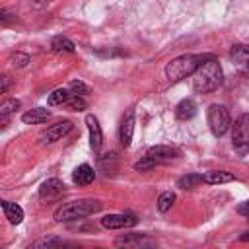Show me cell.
<instances>
[{
  "mask_svg": "<svg viewBox=\"0 0 249 249\" xmlns=\"http://www.w3.org/2000/svg\"><path fill=\"white\" fill-rule=\"evenodd\" d=\"M132 132H134V111L128 109L126 115L123 117V123H121V130H119V140L124 148L130 146L132 142Z\"/></svg>",
  "mask_w": 249,
  "mask_h": 249,
  "instance_id": "9c48e42d",
  "label": "cell"
},
{
  "mask_svg": "<svg viewBox=\"0 0 249 249\" xmlns=\"http://www.w3.org/2000/svg\"><path fill=\"white\" fill-rule=\"evenodd\" d=\"M202 177H204V183H210V185H222V183L235 181V177L228 171H208Z\"/></svg>",
  "mask_w": 249,
  "mask_h": 249,
  "instance_id": "2e32d148",
  "label": "cell"
},
{
  "mask_svg": "<svg viewBox=\"0 0 249 249\" xmlns=\"http://www.w3.org/2000/svg\"><path fill=\"white\" fill-rule=\"evenodd\" d=\"M93 179H95V171H93L88 163L78 165V167L74 169V173H72V181H74L76 185H89Z\"/></svg>",
  "mask_w": 249,
  "mask_h": 249,
  "instance_id": "7c38bea8",
  "label": "cell"
},
{
  "mask_svg": "<svg viewBox=\"0 0 249 249\" xmlns=\"http://www.w3.org/2000/svg\"><path fill=\"white\" fill-rule=\"evenodd\" d=\"M173 202H175V193L165 191V193H161L160 198H158V210H160V212H167V210L173 206Z\"/></svg>",
  "mask_w": 249,
  "mask_h": 249,
  "instance_id": "ffe728a7",
  "label": "cell"
},
{
  "mask_svg": "<svg viewBox=\"0 0 249 249\" xmlns=\"http://www.w3.org/2000/svg\"><path fill=\"white\" fill-rule=\"evenodd\" d=\"M62 193H64V183L58 181V179H47L41 185V189H39V196L41 198H47V200L49 198H56Z\"/></svg>",
  "mask_w": 249,
  "mask_h": 249,
  "instance_id": "8fae6325",
  "label": "cell"
},
{
  "mask_svg": "<svg viewBox=\"0 0 249 249\" xmlns=\"http://www.w3.org/2000/svg\"><path fill=\"white\" fill-rule=\"evenodd\" d=\"M206 119H208V126H210V130H212L214 136L226 134L228 128H230V124H231V123H230V113H228V109H226L224 105H218V103H214V105L208 107Z\"/></svg>",
  "mask_w": 249,
  "mask_h": 249,
  "instance_id": "5b68a950",
  "label": "cell"
},
{
  "mask_svg": "<svg viewBox=\"0 0 249 249\" xmlns=\"http://www.w3.org/2000/svg\"><path fill=\"white\" fill-rule=\"evenodd\" d=\"M64 105H66V107H68L70 111H84V109L88 107L86 99H84L82 95H74V93H72V95L68 97V101H66Z\"/></svg>",
  "mask_w": 249,
  "mask_h": 249,
  "instance_id": "44dd1931",
  "label": "cell"
},
{
  "mask_svg": "<svg viewBox=\"0 0 249 249\" xmlns=\"http://www.w3.org/2000/svg\"><path fill=\"white\" fill-rule=\"evenodd\" d=\"M224 82V72L222 66L218 64V60H214L212 56L206 58L193 74V88L198 93H210L214 89H218Z\"/></svg>",
  "mask_w": 249,
  "mask_h": 249,
  "instance_id": "6da1fadb",
  "label": "cell"
},
{
  "mask_svg": "<svg viewBox=\"0 0 249 249\" xmlns=\"http://www.w3.org/2000/svg\"><path fill=\"white\" fill-rule=\"evenodd\" d=\"M68 89H70V93H74V95H86V93H89V88L84 84V82H80V80H72L70 84H68Z\"/></svg>",
  "mask_w": 249,
  "mask_h": 249,
  "instance_id": "603a6c76",
  "label": "cell"
},
{
  "mask_svg": "<svg viewBox=\"0 0 249 249\" xmlns=\"http://www.w3.org/2000/svg\"><path fill=\"white\" fill-rule=\"evenodd\" d=\"M51 47H53V51H56V53H74V51H76L74 43H72L68 37H62V35H56V37L53 39Z\"/></svg>",
  "mask_w": 249,
  "mask_h": 249,
  "instance_id": "ac0fdd59",
  "label": "cell"
},
{
  "mask_svg": "<svg viewBox=\"0 0 249 249\" xmlns=\"http://www.w3.org/2000/svg\"><path fill=\"white\" fill-rule=\"evenodd\" d=\"M239 239H241V241H249V231H245V233H243Z\"/></svg>",
  "mask_w": 249,
  "mask_h": 249,
  "instance_id": "f1b7e54d",
  "label": "cell"
},
{
  "mask_svg": "<svg viewBox=\"0 0 249 249\" xmlns=\"http://www.w3.org/2000/svg\"><path fill=\"white\" fill-rule=\"evenodd\" d=\"M72 126H74V124H72L70 121H60V123L49 126V128L41 134V140H43L45 144H53V142L60 140L62 136H66V134L72 130Z\"/></svg>",
  "mask_w": 249,
  "mask_h": 249,
  "instance_id": "ba28073f",
  "label": "cell"
},
{
  "mask_svg": "<svg viewBox=\"0 0 249 249\" xmlns=\"http://www.w3.org/2000/svg\"><path fill=\"white\" fill-rule=\"evenodd\" d=\"M6 89H8V78H6V76H2V88H0V91L4 93Z\"/></svg>",
  "mask_w": 249,
  "mask_h": 249,
  "instance_id": "83f0119b",
  "label": "cell"
},
{
  "mask_svg": "<svg viewBox=\"0 0 249 249\" xmlns=\"http://www.w3.org/2000/svg\"><path fill=\"white\" fill-rule=\"evenodd\" d=\"M210 56H202V54H181L177 58H173L167 66H165V76L169 82H179L187 76H193L195 70Z\"/></svg>",
  "mask_w": 249,
  "mask_h": 249,
  "instance_id": "3957f363",
  "label": "cell"
},
{
  "mask_svg": "<svg viewBox=\"0 0 249 249\" xmlns=\"http://www.w3.org/2000/svg\"><path fill=\"white\" fill-rule=\"evenodd\" d=\"M2 210H4V216L8 218L10 224H19L23 220V210L19 204L16 202H10V200H2Z\"/></svg>",
  "mask_w": 249,
  "mask_h": 249,
  "instance_id": "4fadbf2b",
  "label": "cell"
},
{
  "mask_svg": "<svg viewBox=\"0 0 249 249\" xmlns=\"http://www.w3.org/2000/svg\"><path fill=\"white\" fill-rule=\"evenodd\" d=\"M200 183H204L202 173H187V175H183V177L177 181V187H179V189H195V187H198Z\"/></svg>",
  "mask_w": 249,
  "mask_h": 249,
  "instance_id": "e0dca14e",
  "label": "cell"
},
{
  "mask_svg": "<svg viewBox=\"0 0 249 249\" xmlns=\"http://www.w3.org/2000/svg\"><path fill=\"white\" fill-rule=\"evenodd\" d=\"M86 124H88V130H89V146L93 152H99L101 150V144H103V134H101V126L97 123V119L93 115H88L86 117Z\"/></svg>",
  "mask_w": 249,
  "mask_h": 249,
  "instance_id": "30bf717a",
  "label": "cell"
},
{
  "mask_svg": "<svg viewBox=\"0 0 249 249\" xmlns=\"http://www.w3.org/2000/svg\"><path fill=\"white\" fill-rule=\"evenodd\" d=\"M146 156H150L156 163H169L173 160H177L181 154L177 148H171V146H163V144H158V146H152Z\"/></svg>",
  "mask_w": 249,
  "mask_h": 249,
  "instance_id": "52a82bcc",
  "label": "cell"
},
{
  "mask_svg": "<svg viewBox=\"0 0 249 249\" xmlns=\"http://www.w3.org/2000/svg\"><path fill=\"white\" fill-rule=\"evenodd\" d=\"M49 117H51V113H49L47 109L35 107V109H29L27 113H23V115H21V121L27 123V124H41V123H45Z\"/></svg>",
  "mask_w": 249,
  "mask_h": 249,
  "instance_id": "5bb4252c",
  "label": "cell"
},
{
  "mask_svg": "<svg viewBox=\"0 0 249 249\" xmlns=\"http://www.w3.org/2000/svg\"><path fill=\"white\" fill-rule=\"evenodd\" d=\"M154 167H156V161H154L150 156H144L140 161L134 163V169H136V171H150V169H154Z\"/></svg>",
  "mask_w": 249,
  "mask_h": 249,
  "instance_id": "cb8c5ba5",
  "label": "cell"
},
{
  "mask_svg": "<svg viewBox=\"0 0 249 249\" xmlns=\"http://www.w3.org/2000/svg\"><path fill=\"white\" fill-rule=\"evenodd\" d=\"M231 146L239 156H245L249 152V113H243L233 121Z\"/></svg>",
  "mask_w": 249,
  "mask_h": 249,
  "instance_id": "277c9868",
  "label": "cell"
},
{
  "mask_svg": "<svg viewBox=\"0 0 249 249\" xmlns=\"http://www.w3.org/2000/svg\"><path fill=\"white\" fill-rule=\"evenodd\" d=\"M175 115H177V119H181V121L193 119V117L196 115V105H195V101H193V99H183V101H179L177 107H175Z\"/></svg>",
  "mask_w": 249,
  "mask_h": 249,
  "instance_id": "9a60e30c",
  "label": "cell"
},
{
  "mask_svg": "<svg viewBox=\"0 0 249 249\" xmlns=\"http://www.w3.org/2000/svg\"><path fill=\"white\" fill-rule=\"evenodd\" d=\"M101 210V202L93 200V198H80V200H72L62 204L56 212H54V220L56 222H72V220H80L86 216H91L95 212Z\"/></svg>",
  "mask_w": 249,
  "mask_h": 249,
  "instance_id": "7a4b0ae2",
  "label": "cell"
},
{
  "mask_svg": "<svg viewBox=\"0 0 249 249\" xmlns=\"http://www.w3.org/2000/svg\"><path fill=\"white\" fill-rule=\"evenodd\" d=\"M245 66H247V68H249V58H247V62H245Z\"/></svg>",
  "mask_w": 249,
  "mask_h": 249,
  "instance_id": "f546056e",
  "label": "cell"
},
{
  "mask_svg": "<svg viewBox=\"0 0 249 249\" xmlns=\"http://www.w3.org/2000/svg\"><path fill=\"white\" fill-rule=\"evenodd\" d=\"M19 105H21V103H19L18 99H6V101H2V105H0V115H2V119H6L10 113L18 111Z\"/></svg>",
  "mask_w": 249,
  "mask_h": 249,
  "instance_id": "7402d4cb",
  "label": "cell"
},
{
  "mask_svg": "<svg viewBox=\"0 0 249 249\" xmlns=\"http://www.w3.org/2000/svg\"><path fill=\"white\" fill-rule=\"evenodd\" d=\"M237 212L239 214H243V216H247L249 218V200H245V202H241L239 206H237Z\"/></svg>",
  "mask_w": 249,
  "mask_h": 249,
  "instance_id": "4316f807",
  "label": "cell"
},
{
  "mask_svg": "<svg viewBox=\"0 0 249 249\" xmlns=\"http://www.w3.org/2000/svg\"><path fill=\"white\" fill-rule=\"evenodd\" d=\"M27 62H29V56H27V54H21V53L12 54V64H14V66H25Z\"/></svg>",
  "mask_w": 249,
  "mask_h": 249,
  "instance_id": "484cf974",
  "label": "cell"
},
{
  "mask_svg": "<svg viewBox=\"0 0 249 249\" xmlns=\"http://www.w3.org/2000/svg\"><path fill=\"white\" fill-rule=\"evenodd\" d=\"M70 95H72V93H70L68 88H58V89H54V91L49 95V105H64Z\"/></svg>",
  "mask_w": 249,
  "mask_h": 249,
  "instance_id": "d6986e66",
  "label": "cell"
},
{
  "mask_svg": "<svg viewBox=\"0 0 249 249\" xmlns=\"http://www.w3.org/2000/svg\"><path fill=\"white\" fill-rule=\"evenodd\" d=\"M60 243H62V239H58V237H43V239H37L31 247H54Z\"/></svg>",
  "mask_w": 249,
  "mask_h": 249,
  "instance_id": "d4e9b609",
  "label": "cell"
},
{
  "mask_svg": "<svg viewBox=\"0 0 249 249\" xmlns=\"http://www.w3.org/2000/svg\"><path fill=\"white\" fill-rule=\"evenodd\" d=\"M136 216L134 214H107L101 218V226L107 230H123V228H132L136 226Z\"/></svg>",
  "mask_w": 249,
  "mask_h": 249,
  "instance_id": "8992f818",
  "label": "cell"
}]
</instances>
